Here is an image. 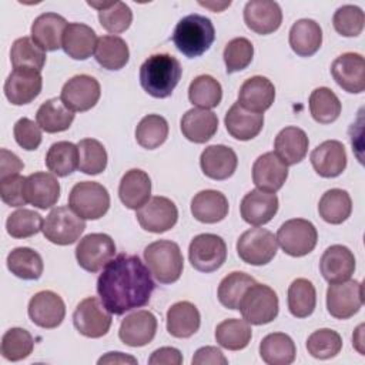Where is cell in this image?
<instances>
[{
  "mask_svg": "<svg viewBox=\"0 0 365 365\" xmlns=\"http://www.w3.org/2000/svg\"><path fill=\"white\" fill-rule=\"evenodd\" d=\"M154 289L148 267L133 254H118L103 268L97 279V294L114 315L147 305Z\"/></svg>",
  "mask_w": 365,
  "mask_h": 365,
  "instance_id": "6da1fadb",
  "label": "cell"
},
{
  "mask_svg": "<svg viewBox=\"0 0 365 365\" xmlns=\"http://www.w3.org/2000/svg\"><path fill=\"white\" fill-rule=\"evenodd\" d=\"M181 74V64L174 56L153 54L140 67V84L151 97L167 98L177 87Z\"/></svg>",
  "mask_w": 365,
  "mask_h": 365,
  "instance_id": "7a4b0ae2",
  "label": "cell"
},
{
  "mask_svg": "<svg viewBox=\"0 0 365 365\" xmlns=\"http://www.w3.org/2000/svg\"><path fill=\"white\" fill-rule=\"evenodd\" d=\"M215 40L212 21L201 14L182 17L173 33V41L180 53L188 58L204 54Z\"/></svg>",
  "mask_w": 365,
  "mask_h": 365,
  "instance_id": "3957f363",
  "label": "cell"
},
{
  "mask_svg": "<svg viewBox=\"0 0 365 365\" xmlns=\"http://www.w3.org/2000/svg\"><path fill=\"white\" fill-rule=\"evenodd\" d=\"M144 259L150 272L160 284H173L184 269V257L177 242L158 240L144 248Z\"/></svg>",
  "mask_w": 365,
  "mask_h": 365,
  "instance_id": "277c9868",
  "label": "cell"
},
{
  "mask_svg": "<svg viewBox=\"0 0 365 365\" xmlns=\"http://www.w3.org/2000/svg\"><path fill=\"white\" fill-rule=\"evenodd\" d=\"M238 309L251 325H264L272 322L279 311L277 292L265 284H252L242 295Z\"/></svg>",
  "mask_w": 365,
  "mask_h": 365,
  "instance_id": "5b68a950",
  "label": "cell"
},
{
  "mask_svg": "<svg viewBox=\"0 0 365 365\" xmlns=\"http://www.w3.org/2000/svg\"><path fill=\"white\" fill-rule=\"evenodd\" d=\"M68 207L83 220H98L110 208V194L100 182L81 181L71 188Z\"/></svg>",
  "mask_w": 365,
  "mask_h": 365,
  "instance_id": "8992f818",
  "label": "cell"
},
{
  "mask_svg": "<svg viewBox=\"0 0 365 365\" xmlns=\"http://www.w3.org/2000/svg\"><path fill=\"white\" fill-rule=\"evenodd\" d=\"M86 230V222L70 207H56L43 221L46 240L57 245L74 244Z\"/></svg>",
  "mask_w": 365,
  "mask_h": 365,
  "instance_id": "52a82bcc",
  "label": "cell"
},
{
  "mask_svg": "<svg viewBox=\"0 0 365 365\" xmlns=\"http://www.w3.org/2000/svg\"><path fill=\"white\" fill-rule=\"evenodd\" d=\"M275 238L285 254L291 257H304L315 248L318 232L311 221L292 218L278 228Z\"/></svg>",
  "mask_w": 365,
  "mask_h": 365,
  "instance_id": "ba28073f",
  "label": "cell"
},
{
  "mask_svg": "<svg viewBox=\"0 0 365 365\" xmlns=\"http://www.w3.org/2000/svg\"><path fill=\"white\" fill-rule=\"evenodd\" d=\"M277 251V238L265 228H250L237 240V254L250 265H265L271 262Z\"/></svg>",
  "mask_w": 365,
  "mask_h": 365,
  "instance_id": "9c48e42d",
  "label": "cell"
},
{
  "mask_svg": "<svg viewBox=\"0 0 365 365\" xmlns=\"http://www.w3.org/2000/svg\"><path fill=\"white\" fill-rule=\"evenodd\" d=\"M188 258L194 269L200 272H214L227 259V244L215 234L195 235L188 247Z\"/></svg>",
  "mask_w": 365,
  "mask_h": 365,
  "instance_id": "30bf717a",
  "label": "cell"
},
{
  "mask_svg": "<svg viewBox=\"0 0 365 365\" xmlns=\"http://www.w3.org/2000/svg\"><path fill=\"white\" fill-rule=\"evenodd\" d=\"M111 312L96 297L84 298L73 312L76 329L87 338H101L111 327Z\"/></svg>",
  "mask_w": 365,
  "mask_h": 365,
  "instance_id": "8fae6325",
  "label": "cell"
},
{
  "mask_svg": "<svg viewBox=\"0 0 365 365\" xmlns=\"http://www.w3.org/2000/svg\"><path fill=\"white\" fill-rule=\"evenodd\" d=\"M364 304V285L359 281L348 279L329 284L327 289V309L336 319L354 317Z\"/></svg>",
  "mask_w": 365,
  "mask_h": 365,
  "instance_id": "7c38bea8",
  "label": "cell"
},
{
  "mask_svg": "<svg viewBox=\"0 0 365 365\" xmlns=\"http://www.w3.org/2000/svg\"><path fill=\"white\" fill-rule=\"evenodd\" d=\"M115 254L113 238L103 232H93L80 240L76 247V258L78 265L88 272H98L104 268Z\"/></svg>",
  "mask_w": 365,
  "mask_h": 365,
  "instance_id": "4fadbf2b",
  "label": "cell"
},
{
  "mask_svg": "<svg viewBox=\"0 0 365 365\" xmlns=\"http://www.w3.org/2000/svg\"><path fill=\"white\" fill-rule=\"evenodd\" d=\"M135 211V217L141 228L154 234L171 230L178 220L177 205L167 197H153Z\"/></svg>",
  "mask_w": 365,
  "mask_h": 365,
  "instance_id": "5bb4252c",
  "label": "cell"
},
{
  "mask_svg": "<svg viewBox=\"0 0 365 365\" xmlns=\"http://www.w3.org/2000/svg\"><path fill=\"white\" fill-rule=\"evenodd\" d=\"M101 96L100 83L88 74H77L67 80L61 88V101L74 111H87L93 108Z\"/></svg>",
  "mask_w": 365,
  "mask_h": 365,
  "instance_id": "9a60e30c",
  "label": "cell"
},
{
  "mask_svg": "<svg viewBox=\"0 0 365 365\" xmlns=\"http://www.w3.org/2000/svg\"><path fill=\"white\" fill-rule=\"evenodd\" d=\"M43 87L40 71L30 67L14 68L4 81L6 98L14 106H24L38 97Z\"/></svg>",
  "mask_w": 365,
  "mask_h": 365,
  "instance_id": "2e32d148",
  "label": "cell"
},
{
  "mask_svg": "<svg viewBox=\"0 0 365 365\" xmlns=\"http://www.w3.org/2000/svg\"><path fill=\"white\" fill-rule=\"evenodd\" d=\"M27 312L33 324L40 328L53 329L63 322L66 305L58 294L44 289L31 297Z\"/></svg>",
  "mask_w": 365,
  "mask_h": 365,
  "instance_id": "e0dca14e",
  "label": "cell"
},
{
  "mask_svg": "<svg viewBox=\"0 0 365 365\" xmlns=\"http://www.w3.org/2000/svg\"><path fill=\"white\" fill-rule=\"evenodd\" d=\"M331 74L335 83L351 94L365 90V60L359 53H344L331 64Z\"/></svg>",
  "mask_w": 365,
  "mask_h": 365,
  "instance_id": "ac0fdd59",
  "label": "cell"
},
{
  "mask_svg": "<svg viewBox=\"0 0 365 365\" xmlns=\"http://www.w3.org/2000/svg\"><path fill=\"white\" fill-rule=\"evenodd\" d=\"M157 318L151 311L137 309L120 324L118 336L123 344L138 348L150 344L157 332Z\"/></svg>",
  "mask_w": 365,
  "mask_h": 365,
  "instance_id": "d6986e66",
  "label": "cell"
},
{
  "mask_svg": "<svg viewBox=\"0 0 365 365\" xmlns=\"http://www.w3.org/2000/svg\"><path fill=\"white\" fill-rule=\"evenodd\" d=\"M244 21L257 34H271L282 23V11L277 1L251 0L244 7Z\"/></svg>",
  "mask_w": 365,
  "mask_h": 365,
  "instance_id": "ffe728a7",
  "label": "cell"
},
{
  "mask_svg": "<svg viewBox=\"0 0 365 365\" xmlns=\"http://www.w3.org/2000/svg\"><path fill=\"white\" fill-rule=\"evenodd\" d=\"M309 160L315 173L324 178L338 177L346 168V151L338 140H327L317 145Z\"/></svg>",
  "mask_w": 365,
  "mask_h": 365,
  "instance_id": "44dd1931",
  "label": "cell"
},
{
  "mask_svg": "<svg viewBox=\"0 0 365 365\" xmlns=\"http://www.w3.org/2000/svg\"><path fill=\"white\" fill-rule=\"evenodd\" d=\"M278 211V197L275 192L251 190L240 204V212L245 222L259 227L269 222Z\"/></svg>",
  "mask_w": 365,
  "mask_h": 365,
  "instance_id": "7402d4cb",
  "label": "cell"
},
{
  "mask_svg": "<svg viewBox=\"0 0 365 365\" xmlns=\"http://www.w3.org/2000/svg\"><path fill=\"white\" fill-rule=\"evenodd\" d=\"M319 271L329 284L348 281L355 271V257L345 245H331L319 259Z\"/></svg>",
  "mask_w": 365,
  "mask_h": 365,
  "instance_id": "603a6c76",
  "label": "cell"
},
{
  "mask_svg": "<svg viewBox=\"0 0 365 365\" xmlns=\"http://www.w3.org/2000/svg\"><path fill=\"white\" fill-rule=\"evenodd\" d=\"M288 178V165H285L275 153L259 155L252 165V181L258 190L277 192Z\"/></svg>",
  "mask_w": 365,
  "mask_h": 365,
  "instance_id": "cb8c5ba5",
  "label": "cell"
},
{
  "mask_svg": "<svg viewBox=\"0 0 365 365\" xmlns=\"http://www.w3.org/2000/svg\"><path fill=\"white\" fill-rule=\"evenodd\" d=\"M275 100V87L267 77L254 76L242 83L238 91V104L251 111L262 114Z\"/></svg>",
  "mask_w": 365,
  "mask_h": 365,
  "instance_id": "d4e9b609",
  "label": "cell"
},
{
  "mask_svg": "<svg viewBox=\"0 0 365 365\" xmlns=\"http://www.w3.org/2000/svg\"><path fill=\"white\" fill-rule=\"evenodd\" d=\"M200 165L208 178L221 181L230 178L235 173L238 158L232 148L222 144H214L208 145L201 153Z\"/></svg>",
  "mask_w": 365,
  "mask_h": 365,
  "instance_id": "484cf974",
  "label": "cell"
},
{
  "mask_svg": "<svg viewBox=\"0 0 365 365\" xmlns=\"http://www.w3.org/2000/svg\"><path fill=\"white\" fill-rule=\"evenodd\" d=\"M24 191L27 202L40 210L51 208L60 198V184L57 178L44 171H37L26 177Z\"/></svg>",
  "mask_w": 365,
  "mask_h": 365,
  "instance_id": "4316f807",
  "label": "cell"
},
{
  "mask_svg": "<svg viewBox=\"0 0 365 365\" xmlns=\"http://www.w3.org/2000/svg\"><path fill=\"white\" fill-rule=\"evenodd\" d=\"M67 20L57 13H43L31 24V38L44 51H56L61 47Z\"/></svg>",
  "mask_w": 365,
  "mask_h": 365,
  "instance_id": "83f0119b",
  "label": "cell"
},
{
  "mask_svg": "<svg viewBox=\"0 0 365 365\" xmlns=\"http://www.w3.org/2000/svg\"><path fill=\"white\" fill-rule=\"evenodd\" d=\"M309 140L305 131L299 127L282 128L274 141V153L285 165H294L301 163L308 153Z\"/></svg>",
  "mask_w": 365,
  "mask_h": 365,
  "instance_id": "f1b7e54d",
  "label": "cell"
},
{
  "mask_svg": "<svg viewBox=\"0 0 365 365\" xmlns=\"http://www.w3.org/2000/svg\"><path fill=\"white\" fill-rule=\"evenodd\" d=\"M224 124L231 137L240 141H248L257 137L264 127V114L251 113L234 103L224 117Z\"/></svg>",
  "mask_w": 365,
  "mask_h": 365,
  "instance_id": "f546056e",
  "label": "cell"
},
{
  "mask_svg": "<svg viewBox=\"0 0 365 365\" xmlns=\"http://www.w3.org/2000/svg\"><path fill=\"white\" fill-rule=\"evenodd\" d=\"M218 130V117L205 108H191L181 118L182 135L195 144H204Z\"/></svg>",
  "mask_w": 365,
  "mask_h": 365,
  "instance_id": "4dcf8cb0",
  "label": "cell"
},
{
  "mask_svg": "<svg viewBox=\"0 0 365 365\" xmlns=\"http://www.w3.org/2000/svg\"><path fill=\"white\" fill-rule=\"evenodd\" d=\"M151 195V180L148 174L140 168L128 170L120 181L118 197L130 210L141 208Z\"/></svg>",
  "mask_w": 365,
  "mask_h": 365,
  "instance_id": "1f68e13d",
  "label": "cell"
},
{
  "mask_svg": "<svg viewBox=\"0 0 365 365\" xmlns=\"http://www.w3.org/2000/svg\"><path fill=\"white\" fill-rule=\"evenodd\" d=\"M228 200L217 190H202L191 200V214L204 224H215L228 215Z\"/></svg>",
  "mask_w": 365,
  "mask_h": 365,
  "instance_id": "d6a6232c",
  "label": "cell"
},
{
  "mask_svg": "<svg viewBox=\"0 0 365 365\" xmlns=\"http://www.w3.org/2000/svg\"><path fill=\"white\" fill-rule=\"evenodd\" d=\"M96 31L84 23H68L64 30L61 47L74 60H87L97 46Z\"/></svg>",
  "mask_w": 365,
  "mask_h": 365,
  "instance_id": "836d02e7",
  "label": "cell"
},
{
  "mask_svg": "<svg viewBox=\"0 0 365 365\" xmlns=\"http://www.w3.org/2000/svg\"><path fill=\"white\" fill-rule=\"evenodd\" d=\"M201 324L200 311L190 301L173 304L167 311V331L174 338H190Z\"/></svg>",
  "mask_w": 365,
  "mask_h": 365,
  "instance_id": "e575fe53",
  "label": "cell"
},
{
  "mask_svg": "<svg viewBox=\"0 0 365 365\" xmlns=\"http://www.w3.org/2000/svg\"><path fill=\"white\" fill-rule=\"evenodd\" d=\"M322 44V29L312 19L297 20L289 30V46L299 57L314 56Z\"/></svg>",
  "mask_w": 365,
  "mask_h": 365,
  "instance_id": "d590c367",
  "label": "cell"
},
{
  "mask_svg": "<svg viewBox=\"0 0 365 365\" xmlns=\"http://www.w3.org/2000/svg\"><path fill=\"white\" fill-rule=\"evenodd\" d=\"M259 356L268 365H289L295 361L297 348L292 338L284 332H272L262 338Z\"/></svg>",
  "mask_w": 365,
  "mask_h": 365,
  "instance_id": "8d00e7d4",
  "label": "cell"
},
{
  "mask_svg": "<svg viewBox=\"0 0 365 365\" xmlns=\"http://www.w3.org/2000/svg\"><path fill=\"white\" fill-rule=\"evenodd\" d=\"M73 120L74 113L64 106L61 98L57 97L44 101L36 113L37 124L43 131L50 134L68 130Z\"/></svg>",
  "mask_w": 365,
  "mask_h": 365,
  "instance_id": "74e56055",
  "label": "cell"
},
{
  "mask_svg": "<svg viewBox=\"0 0 365 365\" xmlns=\"http://www.w3.org/2000/svg\"><path fill=\"white\" fill-rule=\"evenodd\" d=\"M94 57L106 70H121L128 63L130 50L121 37L108 34L98 37Z\"/></svg>",
  "mask_w": 365,
  "mask_h": 365,
  "instance_id": "f35d334b",
  "label": "cell"
},
{
  "mask_svg": "<svg viewBox=\"0 0 365 365\" xmlns=\"http://www.w3.org/2000/svg\"><path fill=\"white\" fill-rule=\"evenodd\" d=\"M318 212L328 224H342L352 212V200L345 190L331 188L322 194L318 204Z\"/></svg>",
  "mask_w": 365,
  "mask_h": 365,
  "instance_id": "ab89813d",
  "label": "cell"
},
{
  "mask_svg": "<svg viewBox=\"0 0 365 365\" xmlns=\"http://www.w3.org/2000/svg\"><path fill=\"white\" fill-rule=\"evenodd\" d=\"M87 4L98 10L100 24L108 33H123L130 27L133 21V11L124 1H87Z\"/></svg>",
  "mask_w": 365,
  "mask_h": 365,
  "instance_id": "60d3db41",
  "label": "cell"
},
{
  "mask_svg": "<svg viewBox=\"0 0 365 365\" xmlns=\"http://www.w3.org/2000/svg\"><path fill=\"white\" fill-rule=\"evenodd\" d=\"M7 268L13 275L31 281L41 277L44 264L37 251L29 247H19L7 255Z\"/></svg>",
  "mask_w": 365,
  "mask_h": 365,
  "instance_id": "b9f144b4",
  "label": "cell"
},
{
  "mask_svg": "<svg viewBox=\"0 0 365 365\" xmlns=\"http://www.w3.org/2000/svg\"><path fill=\"white\" fill-rule=\"evenodd\" d=\"M252 336L250 324L245 319L230 318L220 322L215 328V341L228 351L244 349Z\"/></svg>",
  "mask_w": 365,
  "mask_h": 365,
  "instance_id": "7bdbcfd3",
  "label": "cell"
},
{
  "mask_svg": "<svg viewBox=\"0 0 365 365\" xmlns=\"http://www.w3.org/2000/svg\"><path fill=\"white\" fill-rule=\"evenodd\" d=\"M44 161L54 175L67 177L78 168V148L70 141H57L48 148Z\"/></svg>",
  "mask_w": 365,
  "mask_h": 365,
  "instance_id": "ee69618b",
  "label": "cell"
},
{
  "mask_svg": "<svg viewBox=\"0 0 365 365\" xmlns=\"http://www.w3.org/2000/svg\"><path fill=\"white\" fill-rule=\"evenodd\" d=\"M317 305V291L307 278H297L288 288V309L295 318L309 317Z\"/></svg>",
  "mask_w": 365,
  "mask_h": 365,
  "instance_id": "f6af8a7d",
  "label": "cell"
},
{
  "mask_svg": "<svg viewBox=\"0 0 365 365\" xmlns=\"http://www.w3.org/2000/svg\"><path fill=\"white\" fill-rule=\"evenodd\" d=\"M222 88L212 76H197L188 87V100L197 108H214L221 103Z\"/></svg>",
  "mask_w": 365,
  "mask_h": 365,
  "instance_id": "bcb514c9",
  "label": "cell"
},
{
  "mask_svg": "<svg viewBox=\"0 0 365 365\" xmlns=\"http://www.w3.org/2000/svg\"><path fill=\"white\" fill-rule=\"evenodd\" d=\"M342 106L336 94L328 87H318L309 96V111L319 124H331L341 114Z\"/></svg>",
  "mask_w": 365,
  "mask_h": 365,
  "instance_id": "7dc6e473",
  "label": "cell"
},
{
  "mask_svg": "<svg viewBox=\"0 0 365 365\" xmlns=\"http://www.w3.org/2000/svg\"><path fill=\"white\" fill-rule=\"evenodd\" d=\"M255 284V279L241 271H234L224 277L218 285V301L222 307L228 309H238L240 301L245 291Z\"/></svg>",
  "mask_w": 365,
  "mask_h": 365,
  "instance_id": "c3c4849f",
  "label": "cell"
},
{
  "mask_svg": "<svg viewBox=\"0 0 365 365\" xmlns=\"http://www.w3.org/2000/svg\"><path fill=\"white\" fill-rule=\"evenodd\" d=\"M168 137V123L163 115L148 114L141 118L135 128L137 143L147 150L158 148Z\"/></svg>",
  "mask_w": 365,
  "mask_h": 365,
  "instance_id": "681fc988",
  "label": "cell"
},
{
  "mask_svg": "<svg viewBox=\"0 0 365 365\" xmlns=\"http://www.w3.org/2000/svg\"><path fill=\"white\" fill-rule=\"evenodd\" d=\"M78 170L88 175H97L107 167V151L104 145L94 138H83L77 144Z\"/></svg>",
  "mask_w": 365,
  "mask_h": 365,
  "instance_id": "f907efd6",
  "label": "cell"
},
{
  "mask_svg": "<svg viewBox=\"0 0 365 365\" xmlns=\"http://www.w3.org/2000/svg\"><path fill=\"white\" fill-rule=\"evenodd\" d=\"M10 61L14 68L30 67L41 71L46 64V53L31 37H20L11 46Z\"/></svg>",
  "mask_w": 365,
  "mask_h": 365,
  "instance_id": "816d5d0a",
  "label": "cell"
},
{
  "mask_svg": "<svg viewBox=\"0 0 365 365\" xmlns=\"http://www.w3.org/2000/svg\"><path fill=\"white\" fill-rule=\"evenodd\" d=\"M34 348V339L31 334L23 328H10L1 338V355L4 359L17 362L27 358Z\"/></svg>",
  "mask_w": 365,
  "mask_h": 365,
  "instance_id": "f5cc1de1",
  "label": "cell"
},
{
  "mask_svg": "<svg viewBox=\"0 0 365 365\" xmlns=\"http://www.w3.org/2000/svg\"><path fill=\"white\" fill-rule=\"evenodd\" d=\"M342 349L341 335L329 328L314 331L307 339V351L317 359H329L339 354Z\"/></svg>",
  "mask_w": 365,
  "mask_h": 365,
  "instance_id": "db71d44e",
  "label": "cell"
},
{
  "mask_svg": "<svg viewBox=\"0 0 365 365\" xmlns=\"http://www.w3.org/2000/svg\"><path fill=\"white\" fill-rule=\"evenodd\" d=\"M43 228V218L38 212L27 208H20L11 212L6 221L7 234L13 238H29L36 235Z\"/></svg>",
  "mask_w": 365,
  "mask_h": 365,
  "instance_id": "11a10c76",
  "label": "cell"
},
{
  "mask_svg": "<svg viewBox=\"0 0 365 365\" xmlns=\"http://www.w3.org/2000/svg\"><path fill=\"white\" fill-rule=\"evenodd\" d=\"M224 63L227 73H237L250 66L254 57V46L245 37H235L224 47Z\"/></svg>",
  "mask_w": 365,
  "mask_h": 365,
  "instance_id": "9f6ffc18",
  "label": "cell"
},
{
  "mask_svg": "<svg viewBox=\"0 0 365 365\" xmlns=\"http://www.w3.org/2000/svg\"><path fill=\"white\" fill-rule=\"evenodd\" d=\"M365 23L364 11L354 4H345L339 7L332 17L334 29L344 37H356L362 33Z\"/></svg>",
  "mask_w": 365,
  "mask_h": 365,
  "instance_id": "6f0895ef",
  "label": "cell"
},
{
  "mask_svg": "<svg viewBox=\"0 0 365 365\" xmlns=\"http://www.w3.org/2000/svg\"><path fill=\"white\" fill-rule=\"evenodd\" d=\"M13 134H14L16 143L27 151L37 150L43 138L40 125L27 117L17 120L13 128Z\"/></svg>",
  "mask_w": 365,
  "mask_h": 365,
  "instance_id": "680465c9",
  "label": "cell"
},
{
  "mask_svg": "<svg viewBox=\"0 0 365 365\" xmlns=\"http://www.w3.org/2000/svg\"><path fill=\"white\" fill-rule=\"evenodd\" d=\"M26 177L11 175L0 180V197L4 204L10 207H23L27 204L24 191Z\"/></svg>",
  "mask_w": 365,
  "mask_h": 365,
  "instance_id": "91938a15",
  "label": "cell"
},
{
  "mask_svg": "<svg viewBox=\"0 0 365 365\" xmlns=\"http://www.w3.org/2000/svg\"><path fill=\"white\" fill-rule=\"evenodd\" d=\"M192 365H227L228 359L224 356L221 349L217 346H202L195 351L192 359Z\"/></svg>",
  "mask_w": 365,
  "mask_h": 365,
  "instance_id": "94428289",
  "label": "cell"
},
{
  "mask_svg": "<svg viewBox=\"0 0 365 365\" xmlns=\"http://www.w3.org/2000/svg\"><path fill=\"white\" fill-rule=\"evenodd\" d=\"M23 168V161L14 153L6 148L0 150V180L11 175H19Z\"/></svg>",
  "mask_w": 365,
  "mask_h": 365,
  "instance_id": "6125c7cd",
  "label": "cell"
},
{
  "mask_svg": "<svg viewBox=\"0 0 365 365\" xmlns=\"http://www.w3.org/2000/svg\"><path fill=\"white\" fill-rule=\"evenodd\" d=\"M150 365H180L182 364V355L177 348L163 346L155 349L148 358Z\"/></svg>",
  "mask_w": 365,
  "mask_h": 365,
  "instance_id": "be15d7a7",
  "label": "cell"
},
{
  "mask_svg": "<svg viewBox=\"0 0 365 365\" xmlns=\"http://www.w3.org/2000/svg\"><path fill=\"white\" fill-rule=\"evenodd\" d=\"M98 365L103 364H131L135 365L137 359L131 355H125L123 352H107L104 356H101L97 362Z\"/></svg>",
  "mask_w": 365,
  "mask_h": 365,
  "instance_id": "e7e4bbea",
  "label": "cell"
}]
</instances>
